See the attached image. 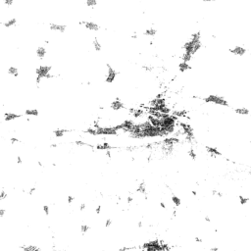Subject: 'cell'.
<instances>
[{
    "instance_id": "obj_40",
    "label": "cell",
    "mask_w": 251,
    "mask_h": 251,
    "mask_svg": "<svg viewBox=\"0 0 251 251\" xmlns=\"http://www.w3.org/2000/svg\"><path fill=\"white\" fill-rule=\"evenodd\" d=\"M10 142L12 144H16V143H19L20 142V139L18 138H15V136H13V138H10Z\"/></svg>"
},
{
    "instance_id": "obj_46",
    "label": "cell",
    "mask_w": 251,
    "mask_h": 251,
    "mask_svg": "<svg viewBox=\"0 0 251 251\" xmlns=\"http://www.w3.org/2000/svg\"><path fill=\"white\" fill-rule=\"evenodd\" d=\"M203 2H206V3H211V2H215V0H202Z\"/></svg>"
},
{
    "instance_id": "obj_39",
    "label": "cell",
    "mask_w": 251,
    "mask_h": 251,
    "mask_svg": "<svg viewBox=\"0 0 251 251\" xmlns=\"http://www.w3.org/2000/svg\"><path fill=\"white\" fill-rule=\"evenodd\" d=\"M113 224V221L111 220V219H107V220H105V227H110L111 226H112Z\"/></svg>"
},
{
    "instance_id": "obj_30",
    "label": "cell",
    "mask_w": 251,
    "mask_h": 251,
    "mask_svg": "<svg viewBox=\"0 0 251 251\" xmlns=\"http://www.w3.org/2000/svg\"><path fill=\"white\" fill-rule=\"evenodd\" d=\"M192 55L188 54V53H185V52H183L182 57H180V59H182L183 62H185V63H189L190 61L192 60Z\"/></svg>"
},
{
    "instance_id": "obj_1",
    "label": "cell",
    "mask_w": 251,
    "mask_h": 251,
    "mask_svg": "<svg viewBox=\"0 0 251 251\" xmlns=\"http://www.w3.org/2000/svg\"><path fill=\"white\" fill-rule=\"evenodd\" d=\"M202 48V42H201V33L200 31H195L190 36L188 41L185 42L183 46V52L188 53L190 55H195L200 49Z\"/></svg>"
},
{
    "instance_id": "obj_7",
    "label": "cell",
    "mask_w": 251,
    "mask_h": 251,
    "mask_svg": "<svg viewBox=\"0 0 251 251\" xmlns=\"http://www.w3.org/2000/svg\"><path fill=\"white\" fill-rule=\"evenodd\" d=\"M106 67H107V75H106V77H105V83H113L114 81H115L116 78H117L118 72H117L116 70L108 63L106 64Z\"/></svg>"
},
{
    "instance_id": "obj_15",
    "label": "cell",
    "mask_w": 251,
    "mask_h": 251,
    "mask_svg": "<svg viewBox=\"0 0 251 251\" xmlns=\"http://www.w3.org/2000/svg\"><path fill=\"white\" fill-rule=\"evenodd\" d=\"M46 54H47V50H46V48L44 46H39V47L36 49V55L39 60L44 59Z\"/></svg>"
},
{
    "instance_id": "obj_9",
    "label": "cell",
    "mask_w": 251,
    "mask_h": 251,
    "mask_svg": "<svg viewBox=\"0 0 251 251\" xmlns=\"http://www.w3.org/2000/svg\"><path fill=\"white\" fill-rule=\"evenodd\" d=\"M80 25H83L86 30L91 31H98L100 30V26L91 21H81L80 22Z\"/></svg>"
},
{
    "instance_id": "obj_20",
    "label": "cell",
    "mask_w": 251,
    "mask_h": 251,
    "mask_svg": "<svg viewBox=\"0 0 251 251\" xmlns=\"http://www.w3.org/2000/svg\"><path fill=\"white\" fill-rule=\"evenodd\" d=\"M148 123L155 128H159L160 126H161V121H160V119L154 118V117H151L149 115H148Z\"/></svg>"
},
{
    "instance_id": "obj_41",
    "label": "cell",
    "mask_w": 251,
    "mask_h": 251,
    "mask_svg": "<svg viewBox=\"0 0 251 251\" xmlns=\"http://www.w3.org/2000/svg\"><path fill=\"white\" fill-rule=\"evenodd\" d=\"M86 209V203H81L80 207H78V210H80V212H83L84 210Z\"/></svg>"
},
{
    "instance_id": "obj_16",
    "label": "cell",
    "mask_w": 251,
    "mask_h": 251,
    "mask_svg": "<svg viewBox=\"0 0 251 251\" xmlns=\"http://www.w3.org/2000/svg\"><path fill=\"white\" fill-rule=\"evenodd\" d=\"M130 113L132 114L135 119H139L144 115V111L142 109H140V108H139V109H133V108H130Z\"/></svg>"
},
{
    "instance_id": "obj_8",
    "label": "cell",
    "mask_w": 251,
    "mask_h": 251,
    "mask_svg": "<svg viewBox=\"0 0 251 251\" xmlns=\"http://www.w3.org/2000/svg\"><path fill=\"white\" fill-rule=\"evenodd\" d=\"M229 52L230 54L235 55V56H239V57H242L246 54L247 52V49L243 47V46H240V45H235V47L232 48H230L229 49Z\"/></svg>"
},
{
    "instance_id": "obj_26",
    "label": "cell",
    "mask_w": 251,
    "mask_h": 251,
    "mask_svg": "<svg viewBox=\"0 0 251 251\" xmlns=\"http://www.w3.org/2000/svg\"><path fill=\"white\" fill-rule=\"evenodd\" d=\"M143 34H144V36H146L153 37V36H155L157 34V30L155 28H147L146 30L144 31Z\"/></svg>"
},
{
    "instance_id": "obj_37",
    "label": "cell",
    "mask_w": 251,
    "mask_h": 251,
    "mask_svg": "<svg viewBox=\"0 0 251 251\" xmlns=\"http://www.w3.org/2000/svg\"><path fill=\"white\" fill-rule=\"evenodd\" d=\"M3 3L6 5V6L10 7L14 4V0H3Z\"/></svg>"
},
{
    "instance_id": "obj_34",
    "label": "cell",
    "mask_w": 251,
    "mask_h": 251,
    "mask_svg": "<svg viewBox=\"0 0 251 251\" xmlns=\"http://www.w3.org/2000/svg\"><path fill=\"white\" fill-rule=\"evenodd\" d=\"M86 4L87 7L89 8H94L96 5H97V0H86Z\"/></svg>"
},
{
    "instance_id": "obj_42",
    "label": "cell",
    "mask_w": 251,
    "mask_h": 251,
    "mask_svg": "<svg viewBox=\"0 0 251 251\" xmlns=\"http://www.w3.org/2000/svg\"><path fill=\"white\" fill-rule=\"evenodd\" d=\"M194 240H195V242H196V243H203V238L199 237L198 235L194 236Z\"/></svg>"
},
{
    "instance_id": "obj_23",
    "label": "cell",
    "mask_w": 251,
    "mask_h": 251,
    "mask_svg": "<svg viewBox=\"0 0 251 251\" xmlns=\"http://www.w3.org/2000/svg\"><path fill=\"white\" fill-rule=\"evenodd\" d=\"M2 25L4 26L5 28H13V27H15V26L17 25V19L16 18H12V19H9V20H7L6 22H3L2 23Z\"/></svg>"
},
{
    "instance_id": "obj_32",
    "label": "cell",
    "mask_w": 251,
    "mask_h": 251,
    "mask_svg": "<svg viewBox=\"0 0 251 251\" xmlns=\"http://www.w3.org/2000/svg\"><path fill=\"white\" fill-rule=\"evenodd\" d=\"M238 200H239V204H241V205H245V204H247L248 201H249V197H245V196H242V195H238Z\"/></svg>"
},
{
    "instance_id": "obj_11",
    "label": "cell",
    "mask_w": 251,
    "mask_h": 251,
    "mask_svg": "<svg viewBox=\"0 0 251 251\" xmlns=\"http://www.w3.org/2000/svg\"><path fill=\"white\" fill-rule=\"evenodd\" d=\"M49 30L52 31H58L60 34L65 33L67 30V27L65 25H61V24H56V23H51L49 24Z\"/></svg>"
},
{
    "instance_id": "obj_25",
    "label": "cell",
    "mask_w": 251,
    "mask_h": 251,
    "mask_svg": "<svg viewBox=\"0 0 251 251\" xmlns=\"http://www.w3.org/2000/svg\"><path fill=\"white\" fill-rule=\"evenodd\" d=\"M68 132H69L68 130H64V129H56V130H53V133H54L55 138H63V136L65 135V133H68Z\"/></svg>"
},
{
    "instance_id": "obj_21",
    "label": "cell",
    "mask_w": 251,
    "mask_h": 251,
    "mask_svg": "<svg viewBox=\"0 0 251 251\" xmlns=\"http://www.w3.org/2000/svg\"><path fill=\"white\" fill-rule=\"evenodd\" d=\"M7 73H8V75L12 76V77H14V78L19 77V69L17 68V67H14V66L9 67L7 70Z\"/></svg>"
},
{
    "instance_id": "obj_35",
    "label": "cell",
    "mask_w": 251,
    "mask_h": 251,
    "mask_svg": "<svg viewBox=\"0 0 251 251\" xmlns=\"http://www.w3.org/2000/svg\"><path fill=\"white\" fill-rule=\"evenodd\" d=\"M188 157H190V158L192 160H196V152H195V150L193 149V148H190L188 151Z\"/></svg>"
},
{
    "instance_id": "obj_33",
    "label": "cell",
    "mask_w": 251,
    "mask_h": 251,
    "mask_svg": "<svg viewBox=\"0 0 251 251\" xmlns=\"http://www.w3.org/2000/svg\"><path fill=\"white\" fill-rule=\"evenodd\" d=\"M75 144H77L78 146H87V147H90V148H94V146H92V145L86 143V142H84L83 140H76Z\"/></svg>"
},
{
    "instance_id": "obj_24",
    "label": "cell",
    "mask_w": 251,
    "mask_h": 251,
    "mask_svg": "<svg viewBox=\"0 0 251 251\" xmlns=\"http://www.w3.org/2000/svg\"><path fill=\"white\" fill-rule=\"evenodd\" d=\"M25 115L26 116H31V117H37L39 115V111L36 109V108H31V109L25 110Z\"/></svg>"
},
{
    "instance_id": "obj_3",
    "label": "cell",
    "mask_w": 251,
    "mask_h": 251,
    "mask_svg": "<svg viewBox=\"0 0 251 251\" xmlns=\"http://www.w3.org/2000/svg\"><path fill=\"white\" fill-rule=\"evenodd\" d=\"M179 126L182 130V133L180 135H183L185 138L186 141L188 142H192L195 138V135H194V130L192 129V127L188 123H185V122H179Z\"/></svg>"
},
{
    "instance_id": "obj_28",
    "label": "cell",
    "mask_w": 251,
    "mask_h": 251,
    "mask_svg": "<svg viewBox=\"0 0 251 251\" xmlns=\"http://www.w3.org/2000/svg\"><path fill=\"white\" fill-rule=\"evenodd\" d=\"M89 230H90V227L88 226V225H86V224L81 225V227H80V232H81V235H86V233L88 232Z\"/></svg>"
},
{
    "instance_id": "obj_22",
    "label": "cell",
    "mask_w": 251,
    "mask_h": 251,
    "mask_svg": "<svg viewBox=\"0 0 251 251\" xmlns=\"http://www.w3.org/2000/svg\"><path fill=\"white\" fill-rule=\"evenodd\" d=\"M191 69V67H190V65H189L188 63H185V62H180V64H179V71L180 72V73H185V72H188V70H190Z\"/></svg>"
},
{
    "instance_id": "obj_12",
    "label": "cell",
    "mask_w": 251,
    "mask_h": 251,
    "mask_svg": "<svg viewBox=\"0 0 251 251\" xmlns=\"http://www.w3.org/2000/svg\"><path fill=\"white\" fill-rule=\"evenodd\" d=\"M125 104L120 100L119 98H116L115 100H113L111 102L110 104V108L112 109L113 111H120V110H123L125 109Z\"/></svg>"
},
{
    "instance_id": "obj_14",
    "label": "cell",
    "mask_w": 251,
    "mask_h": 251,
    "mask_svg": "<svg viewBox=\"0 0 251 251\" xmlns=\"http://www.w3.org/2000/svg\"><path fill=\"white\" fill-rule=\"evenodd\" d=\"M205 149H206V152L211 157H213V158H216V157H218V156H222L221 151L214 146H208V145H207V146H205Z\"/></svg>"
},
{
    "instance_id": "obj_38",
    "label": "cell",
    "mask_w": 251,
    "mask_h": 251,
    "mask_svg": "<svg viewBox=\"0 0 251 251\" xmlns=\"http://www.w3.org/2000/svg\"><path fill=\"white\" fill-rule=\"evenodd\" d=\"M74 201H75V196H72V195L67 196V203L68 204H73Z\"/></svg>"
},
{
    "instance_id": "obj_10",
    "label": "cell",
    "mask_w": 251,
    "mask_h": 251,
    "mask_svg": "<svg viewBox=\"0 0 251 251\" xmlns=\"http://www.w3.org/2000/svg\"><path fill=\"white\" fill-rule=\"evenodd\" d=\"M180 141V139L178 138V136H175V138H168V136H166V138L163 139L162 140V145H164V146H174V145H176L177 143H179V142Z\"/></svg>"
},
{
    "instance_id": "obj_31",
    "label": "cell",
    "mask_w": 251,
    "mask_h": 251,
    "mask_svg": "<svg viewBox=\"0 0 251 251\" xmlns=\"http://www.w3.org/2000/svg\"><path fill=\"white\" fill-rule=\"evenodd\" d=\"M84 133H87V135H92V136H97L96 135V129H94L93 127H90V128H88V129H86V130H84Z\"/></svg>"
},
{
    "instance_id": "obj_19",
    "label": "cell",
    "mask_w": 251,
    "mask_h": 251,
    "mask_svg": "<svg viewBox=\"0 0 251 251\" xmlns=\"http://www.w3.org/2000/svg\"><path fill=\"white\" fill-rule=\"evenodd\" d=\"M95 148L97 150H104V151H107V150H111L113 149V146L112 145H110V143H108V142H103V143H99L95 146Z\"/></svg>"
},
{
    "instance_id": "obj_17",
    "label": "cell",
    "mask_w": 251,
    "mask_h": 251,
    "mask_svg": "<svg viewBox=\"0 0 251 251\" xmlns=\"http://www.w3.org/2000/svg\"><path fill=\"white\" fill-rule=\"evenodd\" d=\"M188 112L186 110H177V111H173L172 115L177 117L178 119H180V118H188Z\"/></svg>"
},
{
    "instance_id": "obj_5",
    "label": "cell",
    "mask_w": 251,
    "mask_h": 251,
    "mask_svg": "<svg viewBox=\"0 0 251 251\" xmlns=\"http://www.w3.org/2000/svg\"><path fill=\"white\" fill-rule=\"evenodd\" d=\"M135 123L133 122V120H126V121L122 122L121 124H118L116 126H114V129H115L117 132L118 130H123L125 133H130V130H132V128L133 127Z\"/></svg>"
},
{
    "instance_id": "obj_4",
    "label": "cell",
    "mask_w": 251,
    "mask_h": 251,
    "mask_svg": "<svg viewBox=\"0 0 251 251\" xmlns=\"http://www.w3.org/2000/svg\"><path fill=\"white\" fill-rule=\"evenodd\" d=\"M203 101L207 104L212 103V104L219 105V106H224V107L230 106L229 102H227L226 98L223 97V96L217 95V94H209L208 96L203 98Z\"/></svg>"
},
{
    "instance_id": "obj_6",
    "label": "cell",
    "mask_w": 251,
    "mask_h": 251,
    "mask_svg": "<svg viewBox=\"0 0 251 251\" xmlns=\"http://www.w3.org/2000/svg\"><path fill=\"white\" fill-rule=\"evenodd\" d=\"M118 132L114 129V127H99L96 129V135H117Z\"/></svg>"
},
{
    "instance_id": "obj_44",
    "label": "cell",
    "mask_w": 251,
    "mask_h": 251,
    "mask_svg": "<svg viewBox=\"0 0 251 251\" xmlns=\"http://www.w3.org/2000/svg\"><path fill=\"white\" fill-rule=\"evenodd\" d=\"M204 221H205L206 223H211V222H212L211 218H210V216H205V217H204Z\"/></svg>"
},
{
    "instance_id": "obj_27",
    "label": "cell",
    "mask_w": 251,
    "mask_h": 251,
    "mask_svg": "<svg viewBox=\"0 0 251 251\" xmlns=\"http://www.w3.org/2000/svg\"><path fill=\"white\" fill-rule=\"evenodd\" d=\"M171 199L173 201V204H175L176 207H179L180 206V203H182V200L179 196H177L176 194H174V192H172V196H171Z\"/></svg>"
},
{
    "instance_id": "obj_43",
    "label": "cell",
    "mask_w": 251,
    "mask_h": 251,
    "mask_svg": "<svg viewBox=\"0 0 251 251\" xmlns=\"http://www.w3.org/2000/svg\"><path fill=\"white\" fill-rule=\"evenodd\" d=\"M159 206L162 210H167V205H166V203L163 202V201H161V202L159 203Z\"/></svg>"
},
{
    "instance_id": "obj_36",
    "label": "cell",
    "mask_w": 251,
    "mask_h": 251,
    "mask_svg": "<svg viewBox=\"0 0 251 251\" xmlns=\"http://www.w3.org/2000/svg\"><path fill=\"white\" fill-rule=\"evenodd\" d=\"M94 212H95L96 215H99V214H100V213L102 212V205H101V204H99L98 206L95 207V208H94Z\"/></svg>"
},
{
    "instance_id": "obj_18",
    "label": "cell",
    "mask_w": 251,
    "mask_h": 251,
    "mask_svg": "<svg viewBox=\"0 0 251 251\" xmlns=\"http://www.w3.org/2000/svg\"><path fill=\"white\" fill-rule=\"evenodd\" d=\"M235 114L240 116H248L249 115V110L247 109L246 107H238V108H235L233 109Z\"/></svg>"
},
{
    "instance_id": "obj_45",
    "label": "cell",
    "mask_w": 251,
    "mask_h": 251,
    "mask_svg": "<svg viewBox=\"0 0 251 251\" xmlns=\"http://www.w3.org/2000/svg\"><path fill=\"white\" fill-rule=\"evenodd\" d=\"M142 68L145 69V70H146V71H149V72H151V71H152V70H153V68H150V67H149V68H148L147 66H143V67H142Z\"/></svg>"
},
{
    "instance_id": "obj_29",
    "label": "cell",
    "mask_w": 251,
    "mask_h": 251,
    "mask_svg": "<svg viewBox=\"0 0 251 251\" xmlns=\"http://www.w3.org/2000/svg\"><path fill=\"white\" fill-rule=\"evenodd\" d=\"M92 45H93V47H94V50L95 51H101V49H102V45H101V43H100V41H99L98 40V39H93V41H92Z\"/></svg>"
},
{
    "instance_id": "obj_13",
    "label": "cell",
    "mask_w": 251,
    "mask_h": 251,
    "mask_svg": "<svg viewBox=\"0 0 251 251\" xmlns=\"http://www.w3.org/2000/svg\"><path fill=\"white\" fill-rule=\"evenodd\" d=\"M22 117L21 114H17V113H13V112H6L4 113V121L5 122H13L15 120H18Z\"/></svg>"
},
{
    "instance_id": "obj_2",
    "label": "cell",
    "mask_w": 251,
    "mask_h": 251,
    "mask_svg": "<svg viewBox=\"0 0 251 251\" xmlns=\"http://www.w3.org/2000/svg\"><path fill=\"white\" fill-rule=\"evenodd\" d=\"M52 67L49 65H40L36 69V83L39 84L41 83L42 80H49L54 78L55 76L51 75Z\"/></svg>"
}]
</instances>
